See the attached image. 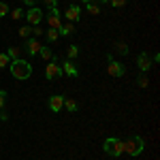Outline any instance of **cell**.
<instances>
[{"label":"cell","instance_id":"6da1fadb","mask_svg":"<svg viewBox=\"0 0 160 160\" xmlns=\"http://www.w3.org/2000/svg\"><path fill=\"white\" fill-rule=\"evenodd\" d=\"M11 75L17 79V81H26V79L32 75V66H30V62L22 60V58L13 60L11 62Z\"/></svg>","mask_w":160,"mask_h":160},{"label":"cell","instance_id":"7a4b0ae2","mask_svg":"<svg viewBox=\"0 0 160 160\" xmlns=\"http://www.w3.org/2000/svg\"><path fill=\"white\" fill-rule=\"evenodd\" d=\"M143 149H145V141L141 137L135 135V137H130V139L124 141V154H128V156H139Z\"/></svg>","mask_w":160,"mask_h":160},{"label":"cell","instance_id":"3957f363","mask_svg":"<svg viewBox=\"0 0 160 160\" xmlns=\"http://www.w3.org/2000/svg\"><path fill=\"white\" fill-rule=\"evenodd\" d=\"M105 152L113 156V158H120L124 154V141L122 139H118V137H109L107 141H105Z\"/></svg>","mask_w":160,"mask_h":160},{"label":"cell","instance_id":"277c9868","mask_svg":"<svg viewBox=\"0 0 160 160\" xmlns=\"http://www.w3.org/2000/svg\"><path fill=\"white\" fill-rule=\"evenodd\" d=\"M45 77L47 79H58V77H62V66L56 60H49L45 64Z\"/></svg>","mask_w":160,"mask_h":160},{"label":"cell","instance_id":"5b68a950","mask_svg":"<svg viewBox=\"0 0 160 160\" xmlns=\"http://www.w3.org/2000/svg\"><path fill=\"white\" fill-rule=\"evenodd\" d=\"M24 15H26V19H28V24H32V26H38L43 22V11L38 7H30L28 13H24Z\"/></svg>","mask_w":160,"mask_h":160},{"label":"cell","instance_id":"8992f818","mask_svg":"<svg viewBox=\"0 0 160 160\" xmlns=\"http://www.w3.org/2000/svg\"><path fill=\"white\" fill-rule=\"evenodd\" d=\"M107 60H109V64H107V73L113 75V77H122L124 73H126V68H124V64H120V62H115L111 56H107Z\"/></svg>","mask_w":160,"mask_h":160},{"label":"cell","instance_id":"52a82bcc","mask_svg":"<svg viewBox=\"0 0 160 160\" xmlns=\"http://www.w3.org/2000/svg\"><path fill=\"white\" fill-rule=\"evenodd\" d=\"M47 24H49L53 30H60V28H62V19H60V11H58V9H49Z\"/></svg>","mask_w":160,"mask_h":160},{"label":"cell","instance_id":"ba28073f","mask_svg":"<svg viewBox=\"0 0 160 160\" xmlns=\"http://www.w3.org/2000/svg\"><path fill=\"white\" fill-rule=\"evenodd\" d=\"M26 51H28V53H30V56H38V51H41V47H43V45H41V43H38L37 38H26Z\"/></svg>","mask_w":160,"mask_h":160},{"label":"cell","instance_id":"9c48e42d","mask_svg":"<svg viewBox=\"0 0 160 160\" xmlns=\"http://www.w3.org/2000/svg\"><path fill=\"white\" fill-rule=\"evenodd\" d=\"M137 66H139V71L141 73H148L149 66H152V60H149V56L143 51V53H139V58H137Z\"/></svg>","mask_w":160,"mask_h":160},{"label":"cell","instance_id":"30bf717a","mask_svg":"<svg viewBox=\"0 0 160 160\" xmlns=\"http://www.w3.org/2000/svg\"><path fill=\"white\" fill-rule=\"evenodd\" d=\"M62 107H64V96L56 94V96H51V98H49V109L53 111V113L62 111Z\"/></svg>","mask_w":160,"mask_h":160},{"label":"cell","instance_id":"8fae6325","mask_svg":"<svg viewBox=\"0 0 160 160\" xmlns=\"http://www.w3.org/2000/svg\"><path fill=\"white\" fill-rule=\"evenodd\" d=\"M64 15H66L71 22H77V19H79V15H81V9H79L77 4H73V7H68V9H66Z\"/></svg>","mask_w":160,"mask_h":160},{"label":"cell","instance_id":"7c38bea8","mask_svg":"<svg viewBox=\"0 0 160 160\" xmlns=\"http://www.w3.org/2000/svg\"><path fill=\"white\" fill-rule=\"evenodd\" d=\"M62 71H64V73L68 75V77H77V73H79V71L75 68V64H73L71 60H66L64 64H62Z\"/></svg>","mask_w":160,"mask_h":160},{"label":"cell","instance_id":"4fadbf2b","mask_svg":"<svg viewBox=\"0 0 160 160\" xmlns=\"http://www.w3.org/2000/svg\"><path fill=\"white\" fill-rule=\"evenodd\" d=\"M75 32V26L73 24H66V26H62L60 30H58V34H62V37H71Z\"/></svg>","mask_w":160,"mask_h":160},{"label":"cell","instance_id":"5bb4252c","mask_svg":"<svg viewBox=\"0 0 160 160\" xmlns=\"http://www.w3.org/2000/svg\"><path fill=\"white\" fill-rule=\"evenodd\" d=\"M38 56H41V58H43L45 62L53 60V53H51V49H49V47H41V51H38Z\"/></svg>","mask_w":160,"mask_h":160},{"label":"cell","instance_id":"9a60e30c","mask_svg":"<svg viewBox=\"0 0 160 160\" xmlns=\"http://www.w3.org/2000/svg\"><path fill=\"white\" fill-rule=\"evenodd\" d=\"M64 107H66V111H71V113H75L77 111V102L71 98H64Z\"/></svg>","mask_w":160,"mask_h":160},{"label":"cell","instance_id":"2e32d148","mask_svg":"<svg viewBox=\"0 0 160 160\" xmlns=\"http://www.w3.org/2000/svg\"><path fill=\"white\" fill-rule=\"evenodd\" d=\"M86 7H88V13H92V15H98V13H100V7H98V4H94V2H88Z\"/></svg>","mask_w":160,"mask_h":160},{"label":"cell","instance_id":"e0dca14e","mask_svg":"<svg viewBox=\"0 0 160 160\" xmlns=\"http://www.w3.org/2000/svg\"><path fill=\"white\" fill-rule=\"evenodd\" d=\"M58 37H60V34H58V30H53V28H51V30H47V41H49V43H56V41H58Z\"/></svg>","mask_w":160,"mask_h":160},{"label":"cell","instance_id":"ac0fdd59","mask_svg":"<svg viewBox=\"0 0 160 160\" xmlns=\"http://www.w3.org/2000/svg\"><path fill=\"white\" fill-rule=\"evenodd\" d=\"M7 56H9L11 60H17V58H19V47H9Z\"/></svg>","mask_w":160,"mask_h":160},{"label":"cell","instance_id":"d6986e66","mask_svg":"<svg viewBox=\"0 0 160 160\" xmlns=\"http://www.w3.org/2000/svg\"><path fill=\"white\" fill-rule=\"evenodd\" d=\"M137 83H139V88H148V83H149L148 75H145V73H143V75H139V79H137Z\"/></svg>","mask_w":160,"mask_h":160},{"label":"cell","instance_id":"ffe728a7","mask_svg":"<svg viewBox=\"0 0 160 160\" xmlns=\"http://www.w3.org/2000/svg\"><path fill=\"white\" fill-rule=\"evenodd\" d=\"M77 56H79V47H77V45H68V58L73 60Z\"/></svg>","mask_w":160,"mask_h":160},{"label":"cell","instance_id":"44dd1931","mask_svg":"<svg viewBox=\"0 0 160 160\" xmlns=\"http://www.w3.org/2000/svg\"><path fill=\"white\" fill-rule=\"evenodd\" d=\"M7 64H11V58L7 53H0V68H4Z\"/></svg>","mask_w":160,"mask_h":160},{"label":"cell","instance_id":"7402d4cb","mask_svg":"<svg viewBox=\"0 0 160 160\" xmlns=\"http://www.w3.org/2000/svg\"><path fill=\"white\" fill-rule=\"evenodd\" d=\"M30 32H32V30H30L28 26H24V28H19V37H22V38H30Z\"/></svg>","mask_w":160,"mask_h":160},{"label":"cell","instance_id":"603a6c76","mask_svg":"<svg viewBox=\"0 0 160 160\" xmlns=\"http://www.w3.org/2000/svg\"><path fill=\"white\" fill-rule=\"evenodd\" d=\"M109 4L113 9H122L124 4H126V0H109Z\"/></svg>","mask_w":160,"mask_h":160},{"label":"cell","instance_id":"cb8c5ba5","mask_svg":"<svg viewBox=\"0 0 160 160\" xmlns=\"http://www.w3.org/2000/svg\"><path fill=\"white\" fill-rule=\"evenodd\" d=\"M24 9H15V11H13L11 13V17H13V19H22V17H24Z\"/></svg>","mask_w":160,"mask_h":160},{"label":"cell","instance_id":"d4e9b609","mask_svg":"<svg viewBox=\"0 0 160 160\" xmlns=\"http://www.w3.org/2000/svg\"><path fill=\"white\" fill-rule=\"evenodd\" d=\"M115 49L120 51V53H128V47H126V43H118V45H115Z\"/></svg>","mask_w":160,"mask_h":160},{"label":"cell","instance_id":"484cf974","mask_svg":"<svg viewBox=\"0 0 160 160\" xmlns=\"http://www.w3.org/2000/svg\"><path fill=\"white\" fill-rule=\"evenodd\" d=\"M43 2H45L47 9H56V4H58V0H43Z\"/></svg>","mask_w":160,"mask_h":160},{"label":"cell","instance_id":"4316f807","mask_svg":"<svg viewBox=\"0 0 160 160\" xmlns=\"http://www.w3.org/2000/svg\"><path fill=\"white\" fill-rule=\"evenodd\" d=\"M7 13H9V7H7L4 2H0V17H4Z\"/></svg>","mask_w":160,"mask_h":160},{"label":"cell","instance_id":"83f0119b","mask_svg":"<svg viewBox=\"0 0 160 160\" xmlns=\"http://www.w3.org/2000/svg\"><path fill=\"white\" fill-rule=\"evenodd\" d=\"M4 100H7V92H4V90H0V109L4 107Z\"/></svg>","mask_w":160,"mask_h":160},{"label":"cell","instance_id":"f1b7e54d","mask_svg":"<svg viewBox=\"0 0 160 160\" xmlns=\"http://www.w3.org/2000/svg\"><path fill=\"white\" fill-rule=\"evenodd\" d=\"M32 32H34V34H37V37H41V34H45V30H41V28H38V26H34V28H32Z\"/></svg>","mask_w":160,"mask_h":160},{"label":"cell","instance_id":"f546056e","mask_svg":"<svg viewBox=\"0 0 160 160\" xmlns=\"http://www.w3.org/2000/svg\"><path fill=\"white\" fill-rule=\"evenodd\" d=\"M7 118H9V115H7V111L0 109V120H2V122H7Z\"/></svg>","mask_w":160,"mask_h":160},{"label":"cell","instance_id":"4dcf8cb0","mask_svg":"<svg viewBox=\"0 0 160 160\" xmlns=\"http://www.w3.org/2000/svg\"><path fill=\"white\" fill-rule=\"evenodd\" d=\"M26 4H30V7H34V2H37V0H24Z\"/></svg>","mask_w":160,"mask_h":160},{"label":"cell","instance_id":"1f68e13d","mask_svg":"<svg viewBox=\"0 0 160 160\" xmlns=\"http://www.w3.org/2000/svg\"><path fill=\"white\" fill-rule=\"evenodd\" d=\"M81 2H86V4H88V2H94V0H81Z\"/></svg>","mask_w":160,"mask_h":160}]
</instances>
